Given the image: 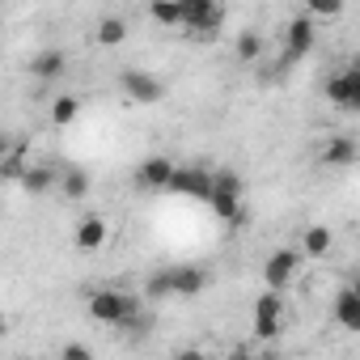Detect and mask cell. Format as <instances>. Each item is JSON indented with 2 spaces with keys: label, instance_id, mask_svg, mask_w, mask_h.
Segmentation results:
<instances>
[{
  "label": "cell",
  "instance_id": "cell-27",
  "mask_svg": "<svg viewBox=\"0 0 360 360\" xmlns=\"http://www.w3.org/2000/svg\"><path fill=\"white\" fill-rule=\"evenodd\" d=\"M60 360H94V352H89L85 343H64V352H60Z\"/></svg>",
  "mask_w": 360,
  "mask_h": 360
},
{
  "label": "cell",
  "instance_id": "cell-31",
  "mask_svg": "<svg viewBox=\"0 0 360 360\" xmlns=\"http://www.w3.org/2000/svg\"><path fill=\"white\" fill-rule=\"evenodd\" d=\"M5 330H9V322H5V314H0V339H5Z\"/></svg>",
  "mask_w": 360,
  "mask_h": 360
},
{
  "label": "cell",
  "instance_id": "cell-12",
  "mask_svg": "<svg viewBox=\"0 0 360 360\" xmlns=\"http://www.w3.org/2000/svg\"><path fill=\"white\" fill-rule=\"evenodd\" d=\"M30 144L26 140H13V148L5 153V161H0V178H5V183H22V174L30 169Z\"/></svg>",
  "mask_w": 360,
  "mask_h": 360
},
{
  "label": "cell",
  "instance_id": "cell-2",
  "mask_svg": "<svg viewBox=\"0 0 360 360\" xmlns=\"http://www.w3.org/2000/svg\"><path fill=\"white\" fill-rule=\"evenodd\" d=\"M208 204H212V212L221 221H229V225L242 221V178L233 169H217L212 174V195H208Z\"/></svg>",
  "mask_w": 360,
  "mask_h": 360
},
{
  "label": "cell",
  "instance_id": "cell-7",
  "mask_svg": "<svg viewBox=\"0 0 360 360\" xmlns=\"http://www.w3.org/2000/svg\"><path fill=\"white\" fill-rule=\"evenodd\" d=\"M326 98L339 110H360V68H343L339 77L326 81Z\"/></svg>",
  "mask_w": 360,
  "mask_h": 360
},
{
  "label": "cell",
  "instance_id": "cell-13",
  "mask_svg": "<svg viewBox=\"0 0 360 360\" xmlns=\"http://www.w3.org/2000/svg\"><path fill=\"white\" fill-rule=\"evenodd\" d=\"M169 288L174 297H195L204 288V267H169Z\"/></svg>",
  "mask_w": 360,
  "mask_h": 360
},
{
  "label": "cell",
  "instance_id": "cell-16",
  "mask_svg": "<svg viewBox=\"0 0 360 360\" xmlns=\"http://www.w3.org/2000/svg\"><path fill=\"white\" fill-rule=\"evenodd\" d=\"M56 165H30L26 174H22V191L26 195H47L51 187H56Z\"/></svg>",
  "mask_w": 360,
  "mask_h": 360
},
{
  "label": "cell",
  "instance_id": "cell-24",
  "mask_svg": "<svg viewBox=\"0 0 360 360\" xmlns=\"http://www.w3.org/2000/svg\"><path fill=\"white\" fill-rule=\"evenodd\" d=\"M144 297H148V301H165V297H174V288H169V267L148 276V284H144Z\"/></svg>",
  "mask_w": 360,
  "mask_h": 360
},
{
  "label": "cell",
  "instance_id": "cell-5",
  "mask_svg": "<svg viewBox=\"0 0 360 360\" xmlns=\"http://www.w3.org/2000/svg\"><path fill=\"white\" fill-rule=\"evenodd\" d=\"M119 85H123V94H127L131 102H140V106H148V102H161V98H165V85H161L157 77L140 72V68H123V72H119Z\"/></svg>",
  "mask_w": 360,
  "mask_h": 360
},
{
  "label": "cell",
  "instance_id": "cell-21",
  "mask_svg": "<svg viewBox=\"0 0 360 360\" xmlns=\"http://www.w3.org/2000/svg\"><path fill=\"white\" fill-rule=\"evenodd\" d=\"M326 250H330V229H326V225H309V229H305V255L322 259Z\"/></svg>",
  "mask_w": 360,
  "mask_h": 360
},
{
  "label": "cell",
  "instance_id": "cell-3",
  "mask_svg": "<svg viewBox=\"0 0 360 360\" xmlns=\"http://www.w3.org/2000/svg\"><path fill=\"white\" fill-rule=\"evenodd\" d=\"M183 30L200 34V39H212L221 26H225V9L212 5V0H183Z\"/></svg>",
  "mask_w": 360,
  "mask_h": 360
},
{
  "label": "cell",
  "instance_id": "cell-18",
  "mask_svg": "<svg viewBox=\"0 0 360 360\" xmlns=\"http://www.w3.org/2000/svg\"><path fill=\"white\" fill-rule=\"evenodd\" d=\"M322 161L326 165H352L356 161V140L352 136H335V140H326V148H322Z\"/></svg>",
  "mask_w": 360,
  "mask_h": 360
},
{
  "label": "cell",
  "instance_id": "cell-14",
  "mask_svg": "<svg viewBox=\"0 0 360 360\" xmlns=\"http://www.w3.org/2000/svg\"><path fill=\"white\" fill-rule=\"evenodd\" d=\"M77 250H102L106 246V221L102 217H85L81 225H77Z\"/></svg>",
  "mask_w": 360,
  "mask_h": 360
},
{
  "label": "cell",
  "instance_id": "cell-25",
  "mask_svg": "<svg viewBox=\"0 0 360 360\" xmlns=\"http://www.w3.org/2000/svg\"><path fill=\"white\" fill-rule=\"evenodd\" d=\"M259 51H263V39H259L255 30H242V34H238V60L250 64V60H259Z\"/></svg>",
  "mask_w": 360,
  "mask_h": 360
},
{
  "label": "cell",
  "instance_id": "cell-28",
  "mask_svg": "<svg viewBox=\"0 0 360 360\" xmlns=\"http://www.w3.org/2000/svg\"><path fill=\"white\" fill-rule=\"evenodd\" d=\"M169 360H208V356H204L200 347H183V352H174Z\"/></svg>",
  "mask_w": 360,
  "mask_h": 360
},
{
  "label": "cell",
  "instance_id": "cell-10",
  "mask_svg": "<svg viewBox=\"0 0 360 360\" xmlns=\"http://www.w3.org/2000/svg\"><path fill=\"white\" fill-rule=\"evenodd\" d=\"M174 161L169 157H144L140 161V169H136V183L144 187V191H165L169 187V178H174Z\"/></svg>",
  "mask_w": 360,
  "mask_h": 360
},
{
  "label": "cell",
  "instance_id": "cell-23",
  "mask_svg": "<svg viewBox=\"0 0 360 360\" xmlns=\"http://www.w3.org/2000/svg\"><path fill=\"white\" fill-rule=\"evenodd\" d=\"M119 330H123V335H127L131 343H140V339H144V335L153 330V318H148V314L140 309V314H131V318H123V322H119Z\"/></svg>",
  "mask_w": 360,
  "mask_h": 360
},
{
  "label": "cell",
  "instance_id": "cell-22",
  "mask_svg": "<svg viewBox=\"0 0 360 360\" xmlns=\"http://www.w3.org/2000/svg\"><path fill=\"white\" fill-rule=\"evenodd\" d=\"M148 18H153L157 26H183V9H178L174 0H157V5L148 9Z\"/></svg>",
  "mask_w": 360,
  "mask_h": 360
},
{
  "label": "cell",
  "instance_id": "cell-8",
  "mask_svg": "<svg viewBox=\"0 0 360 360\" xmlns=\"http://www.w3.org/2000/svg\"><path fill=\"white\" fill-rule=\"evenodd\" d=\"M309 47H314V22H309V18H297V22L284 30V56H280V68H292Z\"/></svg>",
  "mask_w": 360,
  "mask_h": 360
},
{
  "label": "cell",
  "instance_id": "cell-30",
  "mask_svg": "<svg viewBox=\"0 0 360 360\" xmlns=\"http://www.w3.org/2000/svg\"><path fill=\"white\" fill-rule=\"evenodd\" d=\"M9 148H13V140H9V136H0V161H5V153H9Z\"/></svg>",
  "mask_w": 360,
  "mask_h": 360
},
{
  "label": "cell",
  "instance_id": "cell-6",
  "mask_svg": "<svg viewBox=\"0 0 360 360\" xmlns=\"http://www.w3.org/2000/svg\"><path fill=\"white\" fill-rule=\"evenodd\" d=\"M297 271H301V255H297V250H276V255L263 263V280H267V292H280V288H288Z\"/></svg>",
  "mask_w": 360,
  "mask_h": 360
},
{
  "label": "cell",
  "instance_id": "cell-1",
  "mask_svg": "<svg viewBox=\"0 0 360 360\" xmlns=\"http://www.w3.org/2000/svg\"><path fill=\"white\" fill-rule=\"evenodd\" d=\"M144 305H140V297H131V292H123V288H94L89 292V318H98V322H106V326H119L123 318H131V314H140Z\"/></svg>",
  "mask_w": 360,
  "mask_h": 360
},
{
  "label": "cell",
  "instance_id": "cell-29",
  "mask_svg": "<svg viewBox=\"0 0 360 360\" xmlns=\"http://www.w3.org/2000/svg\"><path fill=\"white\" fill-rule=\"evenodd\" d=\"M229 360H255V352H250V347H233Z\"/></svg>",
  "mask_w": 360,
  "mask_h": 360
},
{
  "label": "cell",
  "instance_id": "cell-15",
  "mask_svg": "<svg viewBox=\"0 0 360 360\" xmlns=\"http://www.w3.org/2000/svg\"><path fill=\"white\" fill-rule=\"evenodd\" d=\"M335 318H339L343 330H360V292L356 288H343L335 297Z\"/></svg>",
  "mask_w": 360,
  "mask_h": 360
},
{
  "label": "cell",
  "instance_id": "cell-26",
  "mask_svg": "<svg viewBox=\"0 0 360 360\" xmlns=\"http://www.w3.org/2000/svg\"><path fill=\"white\" fill-rule=\"evenodd\" d=\"M343 5H339V0H309V13L314 18H335Z\"/></svg>",
  "mask_w": 360,
  "mask_h": 360
},
{
  "label": "cell",
  "instance_id": "cell-4",
  "mask_svg": "<svg viewBox=\"0 0 360 360\" xmlns=\"http://www.w3.org/2000/svg\"><path fill=\"white\" fill-rule=\"evenodd\" d=\"M165 191H178V195H187V200H204L208 204V195H212V169H200V165L174 169Z\"/></svg>",
  "mask_w": 360,
  "mask_h": 360
},
{
  "label": "cell",
  "instance_id": "cell-17",
  "mask_svg": "<svg viewBox=\"0 0 360 360\" xmlns=\"http://www.w3.org/2000/svg\"><path fill=\"white\" fill-rule=\"evenodd\" d=\"M60 191L77 204V200H85L89 195V169H81V165H68V169H60Z\"/></svg>",
  "mask_w": 360,
  "mask_h": 360
},
{
  "label": "cell",
  "instance_id": "cell-19",
  "mask_svg": "<svg viewBox=\"0 0 360 360\" xmlns=\"http://www.w3.org/2000/svg\"><path fill=\"white\" fill-rule=\"evenodd\" d=\"M123 39H127V22L123 18H102L98 22V43L102 47H119Z\"/></svg>",
  "mask_w": 360,
  "mask_h": 360
},
{
  "label": "cell",
  "instance_id": "cell-9",
  "mask_svg": "<svg viewBox=\"0 0 360 360\" xmlns=\"http://www.w3.org/2000/svg\"><path fill=\"white\" fill-rule=\"evenodd\" d=\"M280 314H284V297L280 292H263L255 301V335L259 339H276L280 335Z\"/></svg>",
  "mask_w": 360,
  "mask_h": 360
},
{
  "label": "cell",
  "instance_id": "cell-11",
  "mask_svg": "<svg viewBox=\"0 0 360 360\" xmlns=\"http://www.w3.org/2000/svg\"><path fill=\"white\" fill-rule=\"evenodd\" d=\"M68 72V56L60 51V47H47V51H39L34 60H30V77H39V81H56V77H64Z\"/></svg>",
  "mask_w": 360,
  "mask_h": 360
},
{
  "label": "cell",
  "instance_id": "cell-20",
  "mask_svg": "<svg viewBox=\"0 0 360 360\" xmlns=\"http://www.w3.org/2000/svg\"><path fill=\"white\" fill-rule=\"evenodd\" d=\"M77 115H81V98L64 94V98H56V102H51V123H56V127H68Z\"/></svg>",
  "mask_w": 360,
  "mask_h": 360
}]
</instances>
